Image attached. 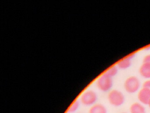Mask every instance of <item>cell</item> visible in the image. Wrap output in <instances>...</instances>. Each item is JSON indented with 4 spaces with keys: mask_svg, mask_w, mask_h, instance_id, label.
Segmentation results:
<instances>
[{
    "mask_svg": "<svg viewBox=\"0 0 150 113\" xmlns=\"http://www.w3.org/2000/svg\"><path fill=\"white\" fill-rule=\"evenodd\" d=\"M134 54H132L120 60L117 64L116 66L118 69H126L131 65V59L134 57Z\"/></svg>",
    "mask_w": 150,
    "mask_h": 113,
    "instance_id": "6",
    "label": "cell"
},
{
    "mask_svg": "<svg viewBox=\"0 0 150 113\" xmlns=\"http://www.w3.org/2000/svg\"><path fill=\"white\" fill-rule=\"evenodd\" d=\"M137 97L141 104L147 105L150 100V90L143 87L139 91Z\"/></svg>",
    "mask_w": 150,
    "mask_h": 113,
    "instance_id": "5",
    "label": "cell"
},
{
    "mask_svg": "<svg viewBox=\"0 0 150 113\" xmlns=\"http://www.w3.org/2000/svg\"><path fill=\"white\" fill-rule=\"evenodd\" d=\"M125 113V112H123V113Z\"/></svg>",
    "mask_w": 150,
    "mask_h": 113,
    "instance_id": "15",
    "label": "cell"
},
{
    "mask_svg": "<svg viewBox=\"0 0 150 113\" xmlns=\"http://www.w3.org/2000/svg\"><path fill=\"white\" fill-rule=\"evenodd\" d=\"M118 70V68H117V66L116 65H114L108 69L105 72L110 77L112 78L117 74Z\"/></svg>",
    "mask_w": 150,
    "mask_h": 113,
    "instance_id": "11",
    "label": "cell"
},
{
    "mask_svg": "<svg viewBox=\"0 0 150 113\" xmlns=\"http://www.w3.org/2000/svg\"><path fill=\"white\" fill-rule=\"evenodd\" d=\"M143 62L150 63V54H148L144 56L143 59Z\"/></svg>",
    "mask_w": 150,
    "mask_h": 113,
    "instance_id": "12",
    "label": "cell"
},
{
    "mask_svg": "<svg viewBox=\"0 0 150 113\" xmlns=\"http://www.w3.org/2000/svg\"><path fill=\"white\" fill-rule=\"evenodd\" d=\"M131 113H145V108L141 103L135 102L130 107Z\"/></svg>",
    "mask_w": 150,
    "mask_h": 113,
    "instance_id": "9",
    "label": "cell"
},
{
    "mask_svg": "<svg viewBox=\"0 0 150 113\" xmlns=\"http://www.w3.org/2000/svg\"><path fill=\"white\" fill-rule=\"evenodd\" d=\"M140 81L139 79L136 76H130L127 78L124 84L125 90L127 92L133 94L140 90Z\"/></svg>",
    "mask_w": 150,
    "mask_h": 113,
    "instance_id": "3",
    "label": "cell"
},
{
    "mask_svg": "<svg viewBox=\"0 0 150 113\" xmlns=\"http://www.w3.org/2000/svg\"><path fill=\"white\" fill-rule=\"evenodd\" d=\"M96 85L100 91L103 92H108L113 86L112 78L106 72H103L96 79Z\"/></svg>",
    "mask_w": 150,
    "mask_h": 113,
    "instance_id": "1",
    "label": "cell"
},
{
    "mask_svg": "<svg viewBox=\"0 0 150 113\" xmlns=\"http://www.w3.org/2000/svg\"><path fill=\"white\" fill-rule=\"evenodd\" d=\"M108 99L111 105L116 107L122 106L125 101V97L123 94L116 89L111 90L109 92Z\"/></svg>",
    "mask_w": 150,
    "mask_h": 113,
    "instance_id": "4",
    "label": "cell"
},
{
    "mask_svg": "<svg viewBox=\"0 0 150 113\" xmlns=\"http://www.w3.org/2000/svg\"><path fill=\"white\" fill-rule=\"evenodd\" d=\"M143 87L148 88L150 90V79L146 80L143 84Z\"/></svg>",
    "mask_w": 150,
    "mask_h": 113,
    "instance_id": "13",
    "label": "cell"
},
{
    "mask_svg": "<svg viewBox=\"0 0 150 113\" xmlns=\"http://www.w3.org/2000/svg\"><path fill=\"white\" fill-rule=\"evenodd\" d=\"M98 99L97 94L93 90H87L83 92L80 96V102L84 106L90 107L96 103Z\"/></svg>",
    "mask_w": 150,
    "mask_h": 113,
    "instance_id": "2",
    "label": "cell"
},
{
    "mask_svg": "<svg viewBox=\"0 0 150 113\" xmlns=\"http://www.w3.org/2000/svg\"><path fill=\"white\" fill-rule=\"evenodd\" d=\"M147 105H148V106H149V108H150V101H149V102H148V104Z\"/></svg>",
    "mask_w": 150,
    "mask_h": 113,
    "instance_id": "14",
    "label": "cell"
},
{
    "mask_svg": "<svg viewBox=\"0 0 150 113\" xmlns=\"http://www.w3.org/2000/svg\"><path fill=\"white\" fill-rule=\"evenodd\" d=\"M141 77L146 79H150V63H142L139 70Z\"/></svg>",
    "mask_w": 150,
    "mask_h": 113,
    "instance_id": "7",
    "label": "cell"
},
{
    "mask_svg": "<svg viewBox=\"0 0 150 113\" xmlns=\"http://www.w3.org/2000/svg\"><path fill=\"white\" fill-rule=\"evenodd\" d=\"M88 113H107V109L103 104L96 103L90 107Z\"/></svg>",
    "mask_w": 150,
    "mask_h": 113,
    "instance_id": "8",
    "label": "cell"
},
{
    "mask_svg": "<svg viewBox=\"0 0 150 113\" xmlns=\"http://www.w3.org/2000/svg\"><path fill=\"white\" fill-rule=\"evenodd\" d=\"M81 103L79 100H75L71 104L67 111V113H75L79 109Z\"/></svg>",
    "mask_w": 150,
    "mask_h": 113,
    "instance_id": "10",
    "label": "cell"
}]
</instances>
